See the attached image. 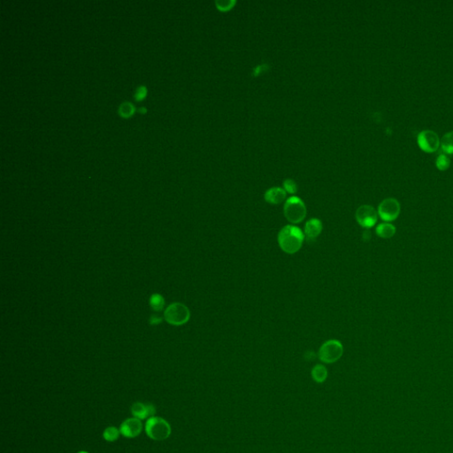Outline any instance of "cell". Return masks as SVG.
<instances>
[{
	"label": "cell",
	"mask_w": 453,
	"mask_h": 453,
	"mask_svg": "<svg viewBox=\"0 0 453 453\" xmlns=\"http://www.w3.org/2000/svg\"><path fill=\"white\" fill-rule=\"evenodd\" d=\"M441 146L444 152L449 154L453 153V131L445 134L441 140Z\"/></svg>",
	"instance_id": "2e32d148"
},
{
	"label": "cell",
	"mask_w": 453,
	"mask_h": 453,
	"mask_svg": "<svg viewBox=\"0 0 453 453\" xmlns=\"http://www.w3.org/2000/svg\"><path fill=\"white\" fill-rule=\"evenodd\" d=\"M147 111H148V109H147L145 106H141V107H139L138 109V112L139 114H141V115H145V114H147Z\"/></svg>",
	"instance_id": "cb8c5ba5"
},
{
	"label": "cell",
	"mask_w": 453,
	"mask_h": 453,
	"mask_svg": "<svg viewBox=\"0 0 453 453\" xmlns=\"http://www.w3.org/2000/svg\"><path fill=\"white\" fill-rule=\"evenodd\" d=\"M305 234L294 225H287L280 230L277 241L282 252L287 254H295L303 246Z\"/></svg>",
	"instance_id": "6da1fadb"
},
{
	"label": "cell",
	"mask_w": 453,
	"mask_h": 453,
	"mask_svg": "<svg viewBox=\"0 0 453 453\" xmlns=\"http://www.w3.org/2000/svg\"><path fill=\"white\" fill-rule=\"evenodd\" d=\"M150 305L152 306L153 310L159 312V311L162 310V308L165 305V301H164L162 296H160L158 294H153V296H151V298H150Z\"/></svg>",
	"instance_id": "ac0fdd59"
},
{
	"label": "cell",
	"mask_w": 453,
	"mask_h": 453,
	"mask_svg": "<svg viewBox=\"0 0 453 453\" xmlns=\"http://www.w3.org/2000/svg\"><path fill=\"white\" fill-rule=\"evenodd\" d=\"M322 229H323V226H322V222L320 221V219H316V218L309 219L305 225L304 234H305V238L308 241H314L320 236V233L322 232Z\"/></svg>",
	"instance_id": "8fae6325"
},
{
	"label": "cell",
	"mask_w": 453,
	"mask_h": 453,
	"mask_svg": "<svg viewBox=\"0 0 453 453\" xmlns=\"http://www.w3.org/2000/svg\"><path fill=\"white\" fill-rule=\"evenodd\" d=\"M286 198V191L279 187H274L265 193V200L271 205H279Z\"/></svg>",
	"instance_id": "7c38bea8"
},
{
	"label": "cell",
	"mask_w": 453,
	"mask_h": 453,
	"mask_svg": "<svg viewBox=\"0 0 453 453\" xmlns=\"http://www.w3.org/2000/svg\"><path fill=\"white\" fill-rule=\"evenodd\" d=\"M283 186H284V190L288 193H291V194H295L296 191H297V186H296V182L291 180V179H287L283 182Z\"/></svg>",
	"instance_id": "44dd1931"
},
{
	"label": "cell",
	"mask_w": 453,
	"mask_h": 453,
	"mask_svg": "<svg viewBox=\"0 0 453 453\" xmlns=\"http://www.w3.org/2000/svg\"><path fill=\"white\" fill-rule=\"evenodd\" d=\"M138 110L133 103L129 101H123L118 107V115L123 119H129L132 117Z\"/></svg>",
	"instance_id": "5bb4252c"
},
{
	"label": "cell",
	"mask_w": 453,
	"mask_h": 453,
	"mask_svg": "<svg viewBox=\"0 0 453 453\" xmlns=\"http://www.w3.org/2000/svg\"><path fill=\"white\" fill-rule=\"evenodd\" d=\"M88 453V452H84V451H81V452H79V453Z\"/></svg>",
	"instance_id": "d4e9b609"
},
{
	"label": "cell",
	"mask_w": 453,
	"mask_h": 453,
	"mask_svg": "<svg viewBox=\"0 0 453 453\" xmlns=\"http://www.w3.org/2000/svg\"><path fill=\"white\" fill-rule=\"evenodd\" d=\"M283 214L289 222L292 224H298L305 219L306 216L305 203L297 197H291L284 204Z\"/></svg>",
	"instance_id": "3957f363"
},
{
	"label": "cell",
	"mask_w": 453,
	"mask_h": 453,
	"mask_svg": "<svg viewBox=\"0 0 453 453\" xmlns=\"http://www.w3.org/2000/svg\"><path fill=\"white\" fill-rule=\"evenodd\" d=\"M161 318H158L157 316H152L150 319V324L155 325L158 324L161 322Z\"/></svg>",
	"instance_id": "603a6c76"
},
{
	"label": "cell",
	"mask_w": 453,
	"mask_h": 453,
	"mask_svg": "<svg viewBox=\"0 0 453 453\" xmlns=\"http://www.w3.org/2000/svg\"><path fill=\"white\" fill-rule=\"evenodd\" d=\"M119 430H117L115 427H108L104 430L103 437L107 442H115L119 438Z\"/></svg>",
	"instance_id": "e0dca14e"
},
{
	"label": "cell",
	"mask_w": 453,
	"mask_h": 453,
	"mask_svg": "<svg viewBox=\"0 0 453 453\" xmlns=\"http://www.w3.org/2000/svg\"><path fill=\"white\" fill-rule=\"evenodd\" d=\"M235 2L232 1H217L216 5L218 8L220 10H228L231 8L232 5H234Z\"/></svg>",
	"instance_id": "7402d4cb"
},
{
	"label": "cell",
	"mask_w": 453,
	"mask_h": 453,
	"mask_svg": "<svg viewBox=\"0 0 453 453\" xmlns=\"http://www.w3.org/2000/svg\"><path fill=\"white\" fill-rule=\"evenodd\" d=\"M400 203L396 200V198L390 197L386 198L381 202L378 206V216L385 221V222H392L396 220L400 215Z\"/></svg>",
	"instance_id": "8992f818"
},
{
	"label": "cell",
	"mask_w": 453,
	"mask_h": 453,
	"mask_svg": "<svg viewBox=\"0 0 453 453\" xmlns=\"http://www.w3.org/2000/svg\"><path fill=\"white\" fill-rule=\"evenodd\" d=\"M451 165V159L446 154H441L436 158V167L441 171L448 169Z\"/></svg>",
	"instance_id": "ffe728a7"
},
{
	"label": "cell",
	"mask_w": 453,
	"mask_h": 453,
	"mask_svg": "<svg viewBox=\"0 0 453 453\" xmlns=\"http://www.w3.org/2000/svg\"><path fill=\"white\" fill-rule=\"evenodd\" d=\"M164 315L169 324L181 326L189 321L191 318V312L186 305L181 303H174L167 307Z\"/></svg>",
	"instance_id": "5b68a950"
},
{
	"label": "cell",
	"mask_w": 453,
	"mask_h": 453,
	"mask_svg": "<svg viewBox=\"0 0 453 453\" xmlns=\"http://www.w3.org/2000/svg\"><path fill=\"white\" fill-rule=\"evenodd\" d=\"M312 377L316 382H324L328 377V370L323 365H316L312 370Z\"/></svg>",
	"instance_id": "9a60e30c"
},
{
	"label": "cell",
	"mask_w": 453,
	"mask_h": 453,
	"mask_svg": "<svg viewBox=\"0 0 453 453\" xmlns=\"http://www.w3.org/2000/svg\"><path fill=\"white\" fill-rule=\"evenodd\" d=\"M418 144L420 148L427 153H434L437 151L441 140L437 134L432 130H423L418 136Z\"/></svg>",
	"instance_id": "ba28073f"
},
{
	"label": "cell",
	"mask_w": 453,
	"mask_h": 453,
	"mask_svg": "<svg viewBox=\"0 0 453 453\" xmlns=\"http://www.w3.org/2000/svg\"><path fill=\"white\" fill-rule=\"evenodd\" d=\"M355 218L359 226L364 229H371L376 224L378 213L371 205H361L356 211Z\"/></svg>",
	"instance_id": "52a82bcc"
},
{
	"label": "cell",
	"mask_w": 453,
	"mask_h": 453,
	"mask_svg": "<svg viewBox=\"0 0 453 453\" xmlns=\"http://www.w3.org/2000/svg\"><path fill=\"white\" fill-rule=\"evenodd\" d=\"M148 95V89L145 85H139L134 91L133 98L137 102L144 100Z\"/></svg>",
	"instance_id": "d6986e66"
},
{
	"label": "cell",
	"mask_w": 453,
	"mask_h": 453,
	"mask_svg": "<svg viewBox=\"0 0 453 453\" xmlns=\"http://www.w3.org/2000/svg\"><path fill=\"white\" fill-rule=\"evenodd\" d=\"M344 354V346L338 340H329L320 346L319 358L322 362L332 364L339 360Z\"/></svg>",
	"instance_id": "277c9868"
},
{
	"label": "cell",
	"mask_w": 453,
	"mask_h": 453,
	"mask_svg": "<svg viewBox=\"0 0 453 453\" xmlns=\"http://www.w3.org/2000/svg\"><path fill=\"white\" fill-rule=\"evenodd\" d=\"M131 414L135 418H138L139 420H144L148 417H153V415L156 414V408L153 404L144 405L141 402H137L134 403L131 407Z\"/></svg>",
	"instance_id": "30bf717a"
},
{
	"label": "cell",
	"mask_w": 453,
	"mask_h": 453,
	"mask_svg": "<svg viewBox=\"0 0 453 453\" xmlns=\"http://www.w3.org/2000/svg\"><path fill=\"white\" fill-rule=\"evenodd\" d=\"M142 430H143L142 421L135 417L124 420L119 427L120 434L128 438H134V437L138 436L139 434H141Z\"/></svg>",
	"instance_id": "9c48e42d"
},
{
	"label": "cell",
	"mask_w": 453,
	"mask_h": 453,
	"mask_svg": "<svg viewBox=\"0 0 453 453\" xmlns=\"http://www.w3.org/2000/svg\"><path fill=\"white\" fill-rule=\"evenodd\" d=\"M376 235L382 239H391L396 235V227L390 222H383L378 225L375 229Z\"/></svg>",
	"instance_id": "4fadbf2b"
},
{
	"label": "cell",
	"mask_w": 453,
	"mask_h": 453,
	"mask_svg": "<svg viewBox=\"0 0 453 453\" xmlns=\"http://www.w3.org/2000/svg\"><path fill=\"white\" fill-rule=\"evenodd\" d=\"M171 426L160 417H151L145 425V432L155 441H164L171 434Z\"/></svg>",
	"instance_id": "7a4b0ae2"
}]
</instances>
